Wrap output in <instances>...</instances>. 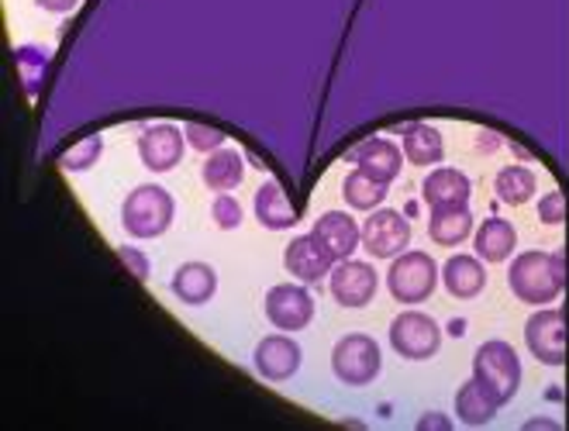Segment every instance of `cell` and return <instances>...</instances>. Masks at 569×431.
I'll use <instances>...</instances> for the list:
<instances>
[{"label":"cell","instance_id":"6da1fadb","mask_svg":"<svg viewBox=\"0 0 569 431\" xmlns=\"http://www.w3.org/2000/svg\"><path fill=\"white\" fill-rule=\"evenodd\" d=\"M508 287L521 304L546 308L562 297L566 287V259L562 252H542L531 249L511 259L508 267Z\"/></svg>","mask_w":569,"mask_h":431},{"label":"cell","instance_id":"7a4b0ae2","mask_svg":"<svg viewBox=\"0 0 569 431\" xmlns=\"http://www.w3.org/2000/svg\"><path fill=\"white\" fill-rule=\"evenodd\" d=\"M177 201L173 193L159 183L136 187L121 204V228L131 239H162L173 224Z\"/></svg>","mask_w":569,"mask_h":431},{"label":"cell","instance_id":"3957f363","mask_svg":"<svg viewBox=\"0 0 569 431\" xmlns=\"http://www.w3.org/2000/svg\"><path fill=\"white\" fill-rule=\"evenodd\" d=\"M439 287V267H435V259L428 252H418V249H408L393 255L390 262V273H387V290L397 304H421L435 293Z\"/></svg>","mask_w":569,"mask_h":431},{"label":"cell","instance_id":"277c9868","mask_svg":"<svg viewBox=\"0 0 569 431\" xmlns=\"http://www.w3.org/2000/svg\"><path fill=\"white\" fill-rule=\"evenodd\" d=\"M383 370V352L373 335L366 331H349L331 349V373L346 387H366L373 383Z\"/></svg>","mask_w":569,"mask_h":431},{"label":"cell","instance_id":"5b68a950","mask_svg":"<svg viewBox=\"0 0 569 431\" xmlns=\"http://www.w3.org/2000/svg\"><path fill=\"white\" fill-rule=\"evenodd\" d=\"M473 377L483 380L500 397V404L515 401V393L521 387V359L515 345H508L505 339L483 342L473 355Z\"/></svg>","mask_w":569,"mask_h":431},{"label":"cell","instance_id":"8992f818","mask_svg":"<svg viewBox=\"0 0 569 431\" xmlns=\"http://www.w3.org/2000/svg\"><path fill=\"white\" fill-rule=\"evenodd\" d=\"M390 349L400 359H411V362L431 359L442 349V328L439 321L421 311H405L390 321Z\"/></svg>","mask_w":569,"mask_h":431},{"label":"cell","instance_id":"52a82bcc","mask_svg":"<svg viewBox=\"0 0 569 431\" xmlns=\"http://www.w3.org/2000/svg\"><path fill=\"white\" fill-rule=\"evenodd\" d=\"M525 345L542 362L559 370L566 362V314L556 308H539L525 321Z\"/></svg>","mask_w":569,"mask_h":431},{"label":"cell","instance_id":"ba28073f","mask_svg":"<svg viewBox=\"0 0 569 431\" xmlns=\"http://www.w3.org/2000/svg\"><path fill=\"white\" fill-rule=\"evenodd\" d=\"M411 245V221L400 214V211H390V208H377L370 211L362 224V249L370 252L373 259H393L400 252H408Z\"/></svg>","mask_w":569,"mask_h":431},{"label":"cell","instance_id":"9c48e42d","mask_svg":"<svg viewBox=\"0 0 569 431\" xmlns=\"http://www.w3.org/2000/svg\"><path fill=\"white\" fill-rule=\"evenodd\" d=\"M331 297L339 301L342 308H366L377 297L380 290V277H377V267H370L366 259H342L335 262L331 270Z\"/></svg>","mask_w":569,"mask_h":431},{"label":"cell","instance_id":"30bf717a","mask_svg":"<svg viewBox=\"0 0 569 431\" xmlns=\"http://www.w3.org/2000/svg\"><path fill=\"white\" fill-rule=\"evenodd\" d=\"M266 318L280 331H305L315 321V297L300 283H277L266 293Z\"/></svg>","mask_w":569,"mask_h":431},{"label":"cell","instance_id":"8fae6325","mask_svg":"<svg viewBox=\"0 0 569 431\" xmlns=\"http://www.w3.org/2000/svg\"><path fill=\"white\" fill-rule=\"evenodd\" d=\"M187 146V136L177 124H152L139 136V156L149 173H170L180 166Z\"/></svg>","mask_w":569,"mask_h":431},{"label":"cell","instance_id":"7c38bea8","mask_svg":"<svg viewBox=\"0 0 569 431\" xmlns=\"http://www.w3.org/2000/svg\"><path fill=\"white\" fill-rule=\"evenodd\" d=\"M300 359H305V352H300V345L290 339V331H280V335H266L256 345L252 367H256V373L262 380L283 383V380H290L300 370Z\"/></svg>","mask_w":569,"mask_h":431},{"label":"cell","instance_id":"4fadbf2b","mask_svg":"<svg viewBox=\"0 0 569 431\" xmlns=\"http://www.w3.org/2000/svg\"><path fill=\"white\" fill-rule=\"evenodd\" d=\"M311 235L335 262H342V259H352L356 249L362 245V224H356L349 211H325L315 221Z\"/></svg>","mask_w":569,"mask_h":431},{"label":"cell","instance_id":"5bb4252c","mask_svg":"<svg viewBox=\"0 0 569 431\" xmlns=\"http://www.w3.org/2000/svg\"><path fill=\"white\" fill-rule=\"evenodd\" d=\"M283 270H287L297 283H321L325 277H331L335 259L318 245L315 235H297V239H290V245L283 249Z\"/></svg>","mask_w":569,"mask_h":431},{"label":"cell","instance_id":"9a60e30c","mask_svg":"<svg viewBox=\"0 0 569 431\" xmlns=\"http://www.w3.org/2000/svg\"><path fill=\"white\" fill-rule=\"evenodd\" d=\"M349 162L362 173H370L383 183H393L400 166H405V149H397L390 139H366L349 152Z\"/></svg>","mask_w":569,"mask_h":431},{"label":"cell","instance_id":"2e32d148","mask_svg":"<svg viewBox=\"0 0 569 431\" xmlns=\"http://www.w3.org/2000/svg\"><path fill=\"white\" fill-rule=\"evenodd\" d=\"M473 183L462 170H452V166H439L421 180V197L425 204L435 208H456V204H470Z\"/></svg>","mask_w":569,"mask_h":431},{"label":"cell","instance_id":"e0dca14e","mask_svg":"<svg viewBox=\"0 0 569 431\" xmlns=\"http://www.w3.org/2000/svg\"><path fill=\"white\" fill-rule=\"evenodd\" d=\"M505 408L500 404V397L477 377L466 380L459 390H456V418L470 428H483L497 418V411Z\"/></svg>","mask_w":569,"mask_h":431},{"label":"cell","instance_id":"ac0fdd59","mask_svg":"<svg viewBox=\"0 0 569 431\" xmlns=\"http://www.w3.org/2000/svg\"><path fill=\"white\" fill-rule=\"evenodd\" d=\"M252 211H256V221H259L266 231H287V228H293L297 218H300V211L293 208V201L287 197V190H283L277 180H266V183L256 190Z\"/></svg>","mask_w":569,"mask_h":431},{"label":"cell","instance_id":"d6986e66","mask_svg":"<svg viewBox=\"0 0 569 431\" xmlns=\"http://www.w3.org/2000/svg\"><path fill=\"white\" fill-rule=\"evenodd\" d=\"M442 283L456 297V301H473V297L487 287V267L480 255H449L442 267Z\"/></svg>","mask_w":569,"mask_h":431},{"label":"cell","instance_id":"ffe728a7","mask_svg":"<svg viewBox=\"0 0 569 431\" xmlns=\"http://www.w3.org/2000/svg\"><path fill=\"white\" fill-rule=\"evenodd\" d=\"M170 287L177 293V301L200 308L218 293V273H214V267H208V262H183V267L173 273Z\"/></svg>","mask_w":569,"mask_h":431},{"label":"cell","instance_id":"44dd1931","mask_svg":"<svg viewBox=\"0 0 569 431\" xmlns=\"http://www.w3.org/2000/svg\"><path fill=\"white\" fill-rule=\"evenodd\" d=\"M473 211L470 204H456V208H435L428 218V235L435 245H446L456 249L466 239H473Z\"/></svg>","mask_w":569,"mask_h":431},{"label":"cell","instance_id":"7402d4cb","mask_svg":"<svg viewBox=\"0 0 569 431\" xmlns=\"http://www.w3.org/2000/svg\"><path fill=\"white\" fill-rule=\"evenodd\" d=\"M200 180H204V187L214 193H231L246 180V162L236 149L221 146V149L208 152L204 166H200Z\"/></svg>","mask_w":569,"mask_h":431},{"label":"cell","instance_id":"603a6c76","mask_svg":"<svg viewBox=\"0 0 569 431\" xmlns=\"http://www.w3.org/2000/svg\"><path fill=\"white\" fill-rule=\"evenodd\" d=\"M515 245H518V231L505 218H487L473 231V249L483 262H508L515 255Z\"/></svg>","mask_w":569,"mask_h":431},{"label":"cell","instance_id":"cb8c5ba5","mask_svg":"<svg viewBox=\"0 0 569 431\" xmlns=\"http://www.w3.org/2000/svg\"><path fill=\"white\" fill-rule=\"evenodd\" d=\"M405 159L411 166H421V170H428V166H439L446 159V142H442V131L431 128L425 121H415L405 128Z\"/></svg>","mask_w":569,"mask_h":431},{"label":"cell","instance_id":"d4e9b609","mask_svg":"<svg viewBox=\"0 0 569 431\" xmlns=\"http://www.w3.org/2000/svg\"><path fill=\"white\" fill-rule=\"evenodd\" d=\"M387 193H390V183H383V180H377L370 173H362V170H352L342 180V197H346V204L352 211H377V208H383Z\"/></svg>","mask_w":569,"mask_h":431},{"label":"cell","instance_id":"484cf974","mask_svg":"<svg viewBox=\"0 0 569 431\" xmlns=\"http://www.w3.org/2000/svg\"><path fill=\"white\" fill-rule=\"evenodd\" d=\"M493 190L500 197V204L521 208L531 201L535 190H539V180H535V173L528 170V166H505L493 180Z\"/></svg>","mask_w":569,"mask_h":431},{"label":"cell","instance_id":"4316f807","mask_svg":"<svg viewBox=\"0 0 569 431\" xmlns=\"http://www.w3.org/2000/svg\"><path fill=\"white\" fill-rule=\"evenodd\" d=\"M104 156V139L100 136H90V139H83V142H77L70 152H66L62 159H59V166L66 173H83V170H90V166Z\"/></svg>","mask_w":569,"mask_h":431},{"label":"cell","instance_id":"83f0119b","mask_svg":"<svg viewBox=\"0 0 569 431\" xmlns=\"http://www.w3.org/2000/svg\"><path fill=\"white\" fill-rule=\"evenodd\" d=\"M242 218H246V211H242V204L236 201L231 193H218L214 197V204H211V221L221 228V231H236L239 224H242Z\"/></svg>","mask_w":569,"mask_h":431},{"label":"cell","instance_id":"f1b7e54d","mask_svg":"<svg viewBox=\"0 0 569 431\" xmlns=\"http://www.w3.org/2000/svg\"><path fill=\"white\" fill-rule=\"evenodd\" d=\"M183 136H187V146L193 149V152H214V149H221L224 146V131L221 128H211V124H187L183 128Z\"/></svg>","mask_w":569,"mask_h":431},{"label":"cell","instance_id":"f546056e","mask_svg":"<svg viewBox=\"0 0 569 431\" xmlns=\"http://www.w3.org/2000/svg\"><path fill=\"white\" fill-rule=\"evenodd\" d=\"M535 214H539V221L542 224H562L566 221V197H562V190H549V193H542V201H539V208H535Z\"/></svg>","mask_w":569,"mask_h":431},{"label":"cell","instance_id":"4dcf8cb0","mask_svg":"<svg viewBox=\"0 0 569 431\" xmlns=\"http://www.w3.org/2000/svg\"><path fill=\"white\" fill-rule=\"evenodd\" d=\"M118 259L124 262V270L136 277L139 283H146L149 280V255L142 252V249H136V245H118Z\"/></svg>","mask_w":569,"mask_h":431},{"label":"cell","instance_id":"1f68e13d","mask_svg":"<svg viewBox=\"0 0 569 431\" xmlns=\"http://www.w3.org/2000/svg\"><path fill=\"white\" fill-rule=\"evenodd\" d=\"M418 431H431V428H439V431H449L452 428V418L449 414H442V411H428V414H421L418 418V424H415Z\"/></svg>","mask_w":569,"mask_h":431},{"label":"cell","instance_id":"d6a6232c","mask_svg":"<svg viewBox=\"0 0 569 431\" xmlns=\"http://www.w3.org/2000/svg\"><path fill=\"white\" fill-rule=\"evenodd\" d=\"M80 0H36V8L46 11V14H70Z\"/></svg>","mask_w":569,"mask_h":431},{"label":"cell","instance_id":"836d02e7","mask_svg":"<svg viewBox=\"0 0 569 431\" xmlns=\"http://www.w3.org/2000/svg\"><path fill=\"white\" fill-rule=\"evenodd\" d=\"M521 428H525V431H539V428H546V431H559V421H552V418H528Z\"/></svg>","mask_w":569,"mask_h":431}]
</instances>
